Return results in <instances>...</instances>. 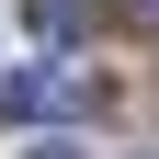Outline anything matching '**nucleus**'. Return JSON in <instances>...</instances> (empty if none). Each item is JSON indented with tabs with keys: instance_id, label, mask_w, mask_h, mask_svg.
Returning <instances> with one entry per match:
<instances>
[{
	"instance_id": "f257e3e1",
	"label": "nucleus",
	"mask_w": 159,
	"mask_h": 159,
	"mask_svg": "<svg viewBox=\"0 0 159 159\" xmlns=\"http://www.w3.org/2000/svg\"><path fill=\"white\" fill-rule=\"evenodd\" d=\"M68 102H80L68 68H23V80H0V114H68Z\"/></svg>"
},
{
	"instance_id": "f03ea898",
	"label": "nucleus",
	"mask_w": 159,
	"mask_h": 159,
	"mask_svg": "<svg viewBox=\"0 0 159 159\" xmlns=\"http://www.w3.org/2000/svg\"><path fill=\"white\" fill-rule=\"evenodd\" d=\"M23 11H34L46 46H80V34H91V0H23Z\"/></svg>"
},
{
	"instance_id": "7ed1b4c3",
	"label": "nucleus",
	"mask_w": 159,
	"mask_h": 159,
	"mask_svg": "<svg viewBox=\"0 0 159 159\" xmlns=\"http://www.w3.org/2000/svg\"><path fill=\"white\" fill-rule=\"evenodd\" d=\"M34 159H80V148H34Z\"/></svg>"
},
{
	"instance_id": "20e7f679",
	"label": "nucleus",
	"mask_w": 159,
	"mask_h": 159,
	"mask_svg": "<svg viewBox=\"0 0 159 159\" xmlns=\"http://www.w3.org/2000/svg\"><path fill=\"white\" fill-rule=\"evenodd\" d=\"M136 11H148V23H159V0H136Z\"/></svg>"
}]
</instances>
